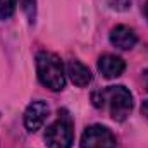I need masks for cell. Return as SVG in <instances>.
<instances>
[{"label": "cell", "mask_w": 148, "mask_h": 148, "mask_svg": "<svg viewBox=\"0 0 148 148\" xmlns=\"http://www.w3.org/2000/svg\"><path fill=\"white\" fill-rule=\"evenodd\" d=\"M91 102L97 109L107 110L114 121L122 122L133 110V95L126 86H107L91 95Z\"/></svg>", "instance_id": "obj_1"}, {"label": "cell", "mask_w": 148, "mask_h": 148, "mask_svg": "<svg viewBox=\"0 0 148 148\" xmlns=\"http://www.w3.org/2000/svg\"><path fill=\"white\" fill-rule=\"evenodd\" d=\"M36 73L38 79L43 86L52 91H60L66 86V71L62 60L47 50L36 53Z\"/></svg>", "instance_id": "obj_2"}, {"label": "cell", "mask_w": 148, "mask_h": 148, "mask_svg": "<svg viewBox=\"0 0 148 148\" xmlns=\"http://www.w3.org/2000/svg\"><path fill=\"white\" fill-rule=\"evenodd\" d=\"M45 143L48 148H71L74 143V124L67 110H60L59 117L47 127Z\"/></svg>", "instance_id": "obj_3"}, {"label": "cell", "mask_w": 148, "mask_h": 148, "mask_svg": "<svg viewBox=\"0 0 148 148\" xmlns=\"http://www.w3.org/2000/svg\"><path fill=\"white\" fill-rule=\"evenodd\" d=\"M81 148H115V136L105 126H88L81 136Z\"/></svg>", "instance_id": "obj_4"}, {"label": "cell", "mask_w": 148, "mask_h": 148, "mask_svg": "<svg viewBox=\"0 0 148 148\" xmlns=\"http://www.w3.org/2000/svg\"><path fill=\"white\" fill-rule=\"evenodd\" d=\"M48 103L43 100H35L28 105V109L24 112V126L29 133H36L38 129L45 124L47 117H48Z\"/></svg>", "instance_id": "obj_5"}, {"label": "cell", "mask_w": 148, "mask_h": 148, "mask_svg": "<svg viewBox=\"0 0 148 148\" xmlns=\"http://www.w3.org/2000/svg\"><path fill=\"white\" fill-rule=\"evenodd\" d=\"M109 40L114 47H117L119 50H131L136 43H138V36L136 33L129 28V26H124V24H119L115 28H112Z\"/></svg>", "instance_id": "obj_6"}, {"label": "cell", "mask_w": 148, "mask_h": 148, "mask_svg": "<svg viewBox=\"0 0 148 148\" xmlns=\"http://www.w3.org/2000/svg\"><path fill=\"white\" fill-rule=\"evenodd\" d=\"M124 69H126V62L121 57H117V55L105 53V55H102L98 59V71L107 79L119 77L121 74L124 73Z\"/></svg>", "instance_id": "obj_7"}, {"label": "cell", "mask_w": 148, "mask_h": 148, "mask_svg": "<svg viewBox=\"0 0 148 148\" xmlns=\"http://www.w3.org/2000/svg\"><path fill=\"white\" fill-rule=\"evenodd\" d=\"M66 71H67V74H69L71 81H73L76 86H79V88L88 86V84L91 83V79H93L91 71H90L83 62H79V60H76V59H73V60L67 62Z\"/></svg>", "instance_id": "obj_8"}, {"label": "cell", "mask_w": 148, "mask_h": 148, "mask_svg": "<svg viewBox=\"0 0 148 148\" xmlns=\"http://www.w3.org/2000/svg\"><path fill=\"white\" fill-rule=\"evenodd\" d=\"M17 0H0V21H7L16 12Z\"/></svg>", "instance_id": "obj_9"}, {"label": "cell", "mask_w": 148, "mask_h": 148, "mask_svg": "<svg viewBox=\"0 0 148 148\" xmlns=\"http://www.w3.org/2000/svg\"><path fill=\"white\" fill-rule=\"evenodd\" d=\"M109 3L114 10H119V12H124L131 7V0H109Z\"/></svg>", "instance_id": "obj_10"}, {"label": "cell", "mask_w": 148, "mask_h": 148, "mask_svg": "<svg viewBox=\"0 0 148 148\" xmlns=\"http://www.w3.org/2000/svg\"><path fill=\"white\" fill-rule=\"evenodd\" d=\"M141 114L145 115V119L148 121V100H145V102H143V105H141Z\"/></svg>", "instance_id": "obj_11"}, {"label": "cell", "mask_w": 148, "mask_h": 148, "mask_svg": "<svg viewBox=\"0 0 148 148\" xmlns=\"http://www.w3.org/2000/svg\"><path fill=\"white\" fill-rule=\"evenodd\" d=\"M143 81H145V86H147V90H148V69L143 73Z\"/></svg>", "instance_id": "obj_12"}, {"label": "cell", "mask_w": 148, "mask_h": 148, "mask_svg": "<svg viewBox=\"0 0 148 148\" xmlns=\"http://www.w3.org/2000/svg\"><path fill=\"white\" fill-rule=\"evenodd\" d=\"M145 17H147V21H148V2L145 3Z\"/></svg>", "instance_id": "obj_13"}]
</instances>
